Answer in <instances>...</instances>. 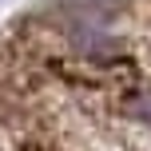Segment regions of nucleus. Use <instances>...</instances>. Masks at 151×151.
<instances>
[{
  "mask_svg": "<svg viewBox=\"0 0 151 151\" xmlns=\"http://www.w3.org/2000/svg\"><path fill=\"white\" fill-rule=\"evenodd\" d=\"M131 111H135V119H139V123H147V127H151V91H143V96H135Z\"/></svg>",
  "mask_w": 151,
  "mask_h": 151,
  "instance_id": "1",
  "label": "nucleus"
}]
</instances>
